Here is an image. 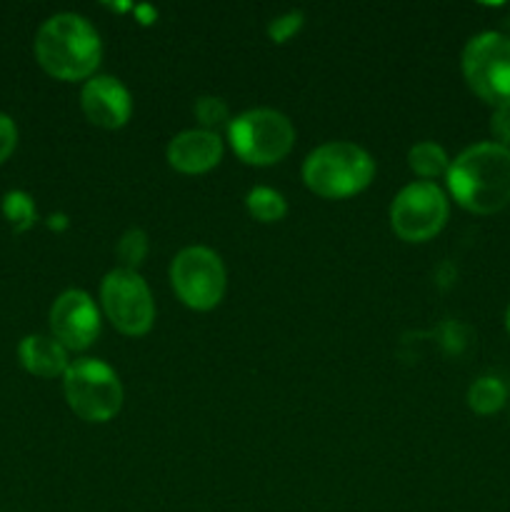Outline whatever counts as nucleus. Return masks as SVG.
Masks as SVG:
<instances>
[{
	"instance_id": "obj_11",
	"label": "nucleus",
	"mask_w": 510,
	"mask_h": 512,
	"mask_svg": "<svg viewBox=\"0 0 510 512\" xmlns=\"http://www.w3.org/2000/svg\"><path fill=\"white\" fill-rule=\"evenodd\" d=\"M80 105H83L85 118L105 130L123 128L133 113L128 88L113 75H95V78L85 80Z\"/></svg>"
},
{
	"instance_id": "obj_9",
	"label": "nucleus",
	"mask_w": 510,
	"mask_h": 512,
	"mask_svg": "<svg viewBox=\"0 0 510 512\" xmlns=\"http://www.w3.org/2000/svg\"><path fill=\"white\" fill-rule=\"evenodd\" d=\"M448 220V198L435 183H410L390 205V225L405 243H425L443 230Z\"/></svg>"
},
{
	"instance_id": "obj_5",
	"label": "nucleus",
	"mask_w": 510,
	"mask_h": 512,
	"mask_svg": "<svg viewBox=\"0 0 510 512\" xmlns=\"http://www.w3.org/2000/svg\"><path fill=\"white\" fill-rule=\"evenodd\" d=\"M228 140L243 163L273 165L293 150L295 128L278 110L255 108L230 120Z\"/></svg>"
},
{
	"instance_id": "obj_18",
	"label": "nucleus",
	"mask_w": 510,
	"mask_h": 512,
	"mask_svg": "<svg viewBox=\"0 0 510 512\" xmlns=\"http://www.w3.org/2000/svg\"><path fill=\"white\" fill-rule=\"evenodd\" d=\"M195 118H198V123L203 125V130H210V133H215L218 128H228L230 125V113H228V105L223 103L220 98H215V95H203V98L195 100Z\"/></svg>"
},
{
	"instance_id": "obj_2",
	"label": "nucleus",
	"mask_w": 510,
	"mask_h": 512,
	"mask_svg": "<svg viewBox=\"0 0 510 512\" xmlns=\"http://www.w3.org/2000/svg\"><path fill=\"white\" fill-rule=\"evenodd\" d=\"M100 55V35L83 15H53L35 35V58L40 68L58 80H90L100 65Z\"/></svg>"
},
{
	"instance_id": "obj_13",
	"label": "nucleus",
	"mask_w": 510,
	"mask_h": 512,
	"mask_svg": "<svg viewBox=\"0 0 510 512\" xmlns=\"http://www.w3.org/2000/svg\"><path fill=\"white\" fill-rule=\"evenodd\" d=\"M20 365L38 378H58L70 368L68 350L53 335H28L18 348Z\"/></svg>"
},
{
	"instance_id": "obj_19",
	"label": "nucleus",
	"mask_w": 510,
	"mask_h": 512,
	"mask_svg": "<svg viewBox=\"0 0 510 512\" xmlns=\"http://www.w3.org/2000/svg\"><path fill=\"white\" fill-rule=\"evenodd\" d=\"M148 255V235L138 228H130L118 243V258L125 270H135Z\"/></svg>"
},
{
	"instance_id": "obj_23",
	"label": "nucleus",
	"mask_w": 510,
	"mask_h": 512,
	"mask_svg": "<svg viewBox=\"0 0 510 512\" xmlns=\"http://www.w3.org/2000/svg\"><path fill=\"white\" fill-rule=\"evenodd\" d=\"M505 328H508L510 333V305H508V313H505Z\"/></svg>"
},
{
	"instance_id": "obj_7",
	"label": "nucleus",
	"mask_w": 510,
	"mask_h": 512,
	"mask_svg": "<svg viewBox=\"0 0 510 512\" xmlns=\"http://www.w3.org/2000/svg\"><path fill=\"white\" fill-rule=\"evenodd\" d=\"M170 285L188 308L213 310L225 293L223 260L200 245L180 250L170 263Z\"/></svg>"
},
{
	"instance_id": "obj_10",
	"label": "nucleus",
	"mask_w": 510,
	"mask_h": 512,
	"mask_svg": "<svg viewBox=\"0 0 510 512\" xmlns=\"http://www.w3.org/2000/svg\"><path fill=\"white\" fill-rule=\"evenodd\" d=\"M50 330L65 350H85L100 335V313L85 290H65L50 308Z\"/></svg>"
},
{
	"instance_id": "obj_17",
	"label": "nucleus",
	"mask_w": 510,
	"mask_h": 512,
	"mask_svg": "<svg viewBox=\"0 0 510 512\" xmlns=\"http://www.w3.org/2000/svg\"><path fill=\"white\" fill-rule=\"evenodd\" d=\"M3 213H5V220H8L10 228H13L15 233H25V230H30L33 228L35 218H38L33 198H30L28 193H23V190H10V193L5 195Z\"/></svg>"
},
{
	"instance_id": "obj_3",
	"label": "nucleus",
	"mask_w": 510,
	"mask_h": 512,
	"mask_svg": "<svg viewBox=\"0 0 510 512\" xmlns=\"http://www.w3.org/2000/svg\"><path fill=\"white\" fill-rule=\"evenodd\" d=\"M375 160L355 143H325L315 148L303 163V180L315 195L328 200L350 198L370 185Z\"/></svg>"
},
{
	"instance_id": "obj_22",
	"label": "nucleus",
	"mask_w": 510,
	"mask_h": 512,
	"mask_svg": "<svg viewBox=\"0 0 510 512\" xmlns=\"http://www.w3.org/2000/svg\"><path fill=\"white\" fill-rule=\"evenodd\" d=\"M15 143H18V130H15V123L8 118V115L0 113V163L10 158V153L15 150Z\"/></svg>"
},
{
	"instance_id": "obj_8",
	"label": "nucleus",
	"mask_w": 510,
	"mask_h": 512,
	"mask_svg": "<svg viewBox=\"0 0 510 512\" xmlns=\"http://www.w3.org/2000/svg\"><path fill=\"white\" fill-rule=\"evenodd\" d=\"M100 300L110 323L123 335H145L153 328L155 303L150 288L135 270H110L100 285Z\"/></svg>"
},
{
	"instance_id": "obj_14",
	"label": "nucleus",
	"mask_w": 510,
	"mask_h": 512,
	"mask_svg": "<svg viewBox=\"0 0 510 512\" xmlns=\"http://www.w3.org/2000/svg\"><path fill=\"white\" fill-rule=\"evenodd\" d=\"M408 165L415 175H420V178H425V183H430V180L448 175L450 158L438 143L425 140V143H418L410 148Z\"/></svg>"
},
{
	"instance_id": "obj_15",
	"label": "nucleus",
	"mask_w": 510,
	"mask_h": 512,
	"mask_svg": "<svg viewBox=\"0 0 510 512\" xmlns=\"http://www.w3.org/2000/svg\"><path fill=\"white\" fill-rule=\"evenodd\" d=\"M505 398H508V388L498 378H493V375L478 378L468 390V405L478 415L498 413L505 405Z\"/></svg>"
},
{
	"instance_id": "obj_4",
	"label": "nucleus",
	"mask_w": 510,
	"mask_h": 512,
	"mask_svg": "<svg viewBox=\"0 0 510 512\" xmlns=\"http://www.w3.org/2000/svg\"><path fill=\"white\" fill-rule=\"evenodd\" d=\"M63 393L70 410L85 423H108L123 405V385L108 363L80 358L63 375Z\"/></svg>"
},
{
	"instance_id": "obj_20",
	"label": "nucleus",
	"mask_w": 510,
	"mask_h": 512,
	"mask_svg": "<svg viewBox=\"0 0 510 512\" xmlns=\"http://www.w3.org/2000/svg\"><path fill=\"white\" fill-rule=\"evenodd\" d=\"M300 25H303V13L298 10V13H288L283 15V18H275L273 23H270L268 33L275 43H285V40L293 38V35L298 33Z\"/></svg>"
},
{
	"instance_id": "obj_21",
	"label": "nucleus",
	"mask_w": 510,
	"mask_h": 512,
	"mask_svg": "<svg viewBox=\"0 0 510 512\" xmlns=\"http://www.w3.org/2000/svg\"><path fill=\"white\" fill-rule=\"evenodd\" d=\"M490 133H493L495 143L508 148L510 145V105L508 108H495L493 120H490Z\"/></svg>"
},
{
	"instance_id": "obj_16",
	"label": "nucleus",
	"mask_w": 510,
	"mask_h": 512,
	"mask_svg": "<svg viewBox=\"0 0 510 512\" xmlns=\"http://www.w3.org/2000/svg\"><path fill=\"white\" fill-rule=\"evenodd\" d=\"M245 208L260 223H278L288 213V203L273 188H253L245 195Z\"/></svg>"
},
{
	"instance_id": "obj_1",
	"label": "nucleus",
	"mask_w": 510,
	"mask_h": 512,
	"mask_svg": "<svg viewBox=\"0 0 510 512\" xmlns=\"http://www.w3.org/2000/svg\"><path fill=\"white\" fill-rule=\"evenodd\" d=\"M448 190L460 208L493 215L510 203V148L478 143L450 163Z\"/></svg>"
},
{
	"instance_id": "obj_6",
	"label": "nucleus",
	"mask_w": 510,
	"mask_h": 512,
	"mask_svg": "<svg viewBox=\"0 0 510 512\" xmlns=\"http://www.w3.org/2000/svg\"><path fill=\"white\" fill-rule=\"evenodd\" d=\"M463 75L470 90L493 108L510 105V38L480 33L465 45Z\"/></svg>"
},
{
	"instance_id": "obj_12",
	"label": "nucleus",
	"mask_w": 510,
	"mask_h": 512,
	"mask_svg": "<svg viewBox=\"0 0 510 512\" xmlns=\"http://www.w3.org/2000/svg\"><path fill=\"white\" fill-rule=\"evenodd\" d=\"M223 158V140L210 130H183L168 145V163L178 173L200 175L213 170Z\"/></svg>"
}]
</instances>
